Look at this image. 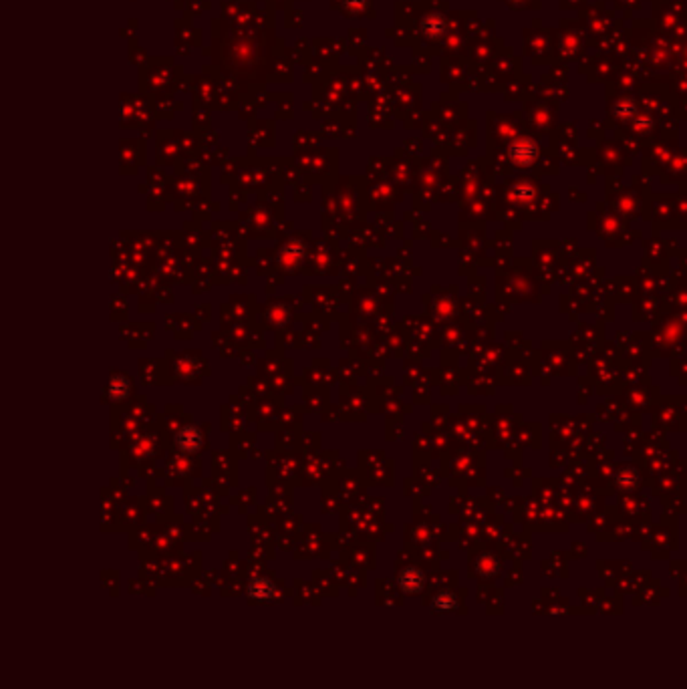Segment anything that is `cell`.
Masks as SVG:
<instances>
[{
    "label": "cell",
    "instance_id": "4",
    "mask_svg": "<svg viewBox=\"0 0 687 689\" xmlns=\"http://www.w3.org/2000/svg\"><path fill=\"white\" fill-rule=\"evenodd\" d=\"M128 391L129 387L123 377H115V379H111V389H109L111 399H123V397L128 396Z\"/></svg>",
    "mask_w": 687,
    "mask_h": 689
},
{
    "label": "cell",
    "instance_id": "1",
    "mask_svg": "<svg viewBox=\"0 0 687 689\" xmlns=\"http://www.w3.org/2000/svg\"><path fill=\"white\" fill-rule=\"evenodd\" d=\"M202 442H204V435L200 432V427H196V425H186L176 435V446L184 454H196L202 447Z\"/></svg>",
    "mask_w": 687,
    "mask_h": 689
},
{
    "label": "cell",
    "instance_id": "3",
    "mask_svg": "<svg viewBox=\"0 0 687 689\" xmlns=\"http://www.w3.org/2000/svg\"><path fill=\"white\" fill-rule=\"evenodd\" d=\"M399 585H401V588H406L408 593H415V590H420L421 585H423V576H421L420 571H415V568H408L406 573L401 574Z\"/></svg>",
    "mask_w": 687,
    "mask_h": 689
},
{
    "label": "cell",
    "instance_id": "2",
    "mask_svg": "<svg viewBox=\"0 0 687 689\" xmlns=\"http://www.w3.org/2000/svg\"><path fill=\"white\" fill-rule=\"evenodd\" d=\"M274 587L268 578H255L248 587V595L250 599L258 600V603H267V600L274 599Z\"/></svg>",
    "mask_w": 687,
    "mask_h": 689
}]
</instances>
